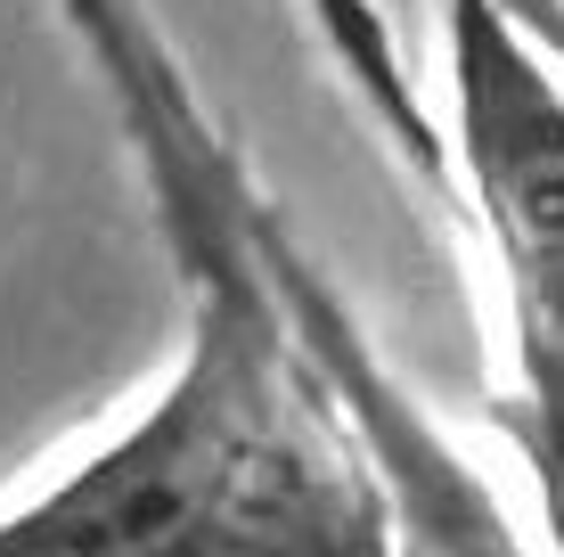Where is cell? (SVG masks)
I'll return each mask as SVG.
<instances>
[{"label":"cell","instance_id":"1","mask_svg":"<svg viewBox=\"0 0 564 557\" xmlns=\"http://www.w3.org/2000/svg\"><path fill=\"white\" fill-rule=\"evenodd\" d=\"M66 17L99 50L181 246L188 361L155 410L0 516V557H393L384 492L254 255L246 164L140 0H66Z\"/></svg>","mask_w":564,"mask_h":557},{"label":"cell","instance_id":"2","mask_svg":"<svg viewBox=\"0 0 564 557\" xmlns=\"http://www.w3.org/2000/svg\"><path fill=\"white\" fill-rule=\"evenodd\" d=\"M451 115L516 329L508 410L564 427V74L499 0H442Z\"/></svg>","mask_w":564,"mask_h":557},{"label":"cell","instance_id":"3","mask_svg":"<svg viewBox=\"0 0 564 557\" xmlns=\"http://www.w3.org/2000/svg\"><path fill=\"white\" fill-rule=\"evenodd\" d=\"M246 229H254V255H262L270 287H279L286 320H295L311 369L327 377V394H336L344 427H352L368 475H377V492H384L393 557H532V542H523L508 525V508H499V492L482 484V475L425 427L417 401L377 369L368 336L336 303V287L319 279V263H311L303 246L286 238V222L262 205V189H246Z\"/></svg>","mask_w":564,"mask_h":557},{"label":"cell","instance_id":"4","mask_svg":"<svg viewBox=\"0 0 564 557\" xmlns=\"http://www.w3.org/2000/svg\"><path fill=\"white\" fill-rule=\"evenodd\" d=\"M319 17H327V33H336V50L360 66V83L377 90V107H384V124L410 140V157L425 164V172H442V148H434V131H425V115H417V99L401 90V74H393V57H384V25L368 17V0H319Z\"/></svg>","mask_w":564,"mask_h":557},{"label":"cell","instance_id":"5","mask_svg":"<svg viewBox=\"0 0 564 557\" xmlns=\"http://www.w3.org/2000/svg\"><path fill=\"white\" fill-rule=\"evenodd\" d=\"M491 427L516 443V459L532 468V492H540V533H549V549L564 557V427H540V418L508 410V401H491Z\"/></svg>","mask_w":564,"mask_h":557},{"label":"cell","instance_id":"6","mask_svg":"<svg viewBox=\"0 0 564 557\" xmlns=\"http://www.w3.org/2000/svg\"><path fill=\"white\" fill-rule=\"evenodd\" d=\"M499 9H508L516 25H523L540 50L556 57V74H564V0H499Z\"/></svg>","mask_w":564,"mask_h":557}]
</instances>
